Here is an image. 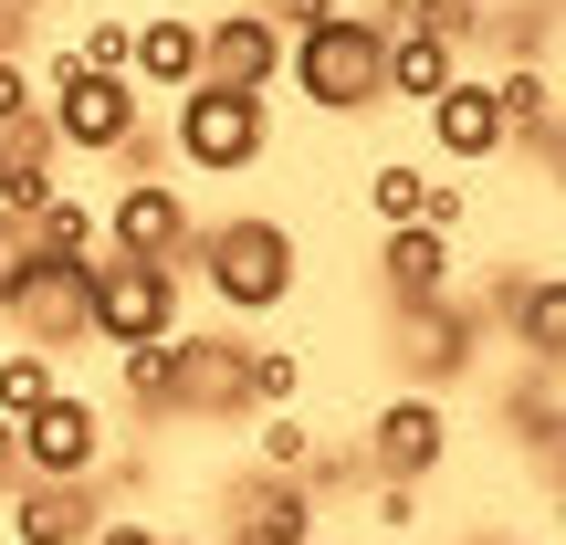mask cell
Here are the masks:
<instances>
[{
	"label": "cell",
	"instance_id": "d4e9b609",
	"mask_svg": "<svg viewBox=\"0 0 566 545\" xmlns=\"http://www.w3.org/2000/svg\"><path fill=\"white\" fill-rule=\"evenodd\" d=\"M294 388H304L294 346H252V420H263V409H294Z\"/></svg>",
	"mask_w": 566,
	"mask_h": 545
},
{
	"label": "cell",
	"instance_id": "4316f807",
	"mask_svg": "<svg viewBox=\"0 0 566 545\" xmlns=\"http://www.w3.org/2000/svg\"><path fill=\"white\" fill-rule=\"evenodd\" d=\"M32 116H42V84L21 74V53H11V63H0V137H11V126H32Z\"/></svg>",
	"mask_w": 566,
	"mask_h": 545
},
{
	"label": "cell",
	"instance_id": "f1b7e54d",
	"mask_svg": "<svg viewBox=\"0 0 566 545\" xmlns=\"http://www.w3.org/2000/svg\"><path fill=\"white\" fill-rule=\"evenodd\" d=\"M32 263H42V252H32V231H21L11 210H0V304L21 294V273H32Z\"/></svg>",
	"mask_w": 566,
	"mask_h": 545
},
{
	"label": "cell",
	"instance_id": "ffe728a7",
	"mask_svg": "<svg viewBox=\"0 0 566 545\" xmlns=\"http://www.w3.org/2000/svg\"><path fill=\"white\" fill-rule=\"evenodd\" d=\"M21 231H32V252H42V263H95V252H105V221H95L84 200H53V210H32Z\"/></svg>",
	"mask_w": 566,
	"mask_h": 545
},
{
	"label": "cell",
	"instance_id": "ba28073f",
	"mask_svg": "<svg viewBox=\"0 0 566 545\" xmlns=\"http://www.w3.org/2000/svg\"><path fill=\"white\" fill-rule=\"evenodd\" d=\"M367 21L388 32V95L430 116V105L462 84V42H451V32H430V21H420V0H378Z\"/></svg>",
	"mask_w": 566,
	"mask_h": 545
},
{
	"label": "cell",
	"instance_id": "5bb4252c",
	"mask_svg": "<svg viewBox=\"0 0 566 545\" xmlns=\"http://www.w3.org/2000/svg\"><path fill=\"white\" fill-rule=\"evenodd\" d=\"M430 147H441L451 168H483L493 147H504V105H493V84H483V74H462L441 105H430Z\"/></svg>",
	"mask_w": 566,
	"mask_h": 545
},
{
	"label": "cell",
	"instance_id": "cb8c5ba5",
	"mask_svg": "<svg viewBox=\"0 0 566 545\" xmlns=\"http://www.w3.org/2000/svg\"><path fill=\"white\" fill-rule=\"evenodd\" d=\"M252 451H263V472H273V483H294V472L315 462V441H304V420H294V409H263V420H252Z\"/></svg>",
	"mask_w": 566,
	"mask_h": 545
},
{
	"label": "cell",
	"instance_id": "7c38bea8",
	"mask_svg": "<svg viewBox=\"0 0 566 545\" xmlns=\"http://www.w3.org/2000/svg\"><path fill=\"white\" fill-rule=\"evenodd\" d=\"M105 493L95 483H11V545H95Z\"/></svg>",
	"mask_w": 566,
	"mask_h": 545
},
{
	"label": "cell",
	"instance_id": "8992f818",
	"mask_svg": "<svg viewBox=\"0 0 566 545\" xmlns=\"http://www.w3.org/2000/svg\"><path fill=\"white\" fill-rule=\"evenodd\" d=\"M84 336L95 346H158V336H179V273H158V263H116L105 252L95 263V315H84Z\"/></svg>",
	"mask_w": 566,
	"mask_h": 545
},
{
	"label": "cell",
	"instance_id": "277c9868",
	"mask_svg": "<svg viewBox=\"0 0 566 545\" xmlns=\"http://www.w3.org/2000/svg\"><path fill=\"white\" fill-rule=\"evenodd\" d=\"M0 430H11V472L21 483H95L105 472V409L74 399V388H53L32 420H0Z\"/></svg>",
	"mask_w": 566,
	"mask_h": 545
},
{
	"label": "cell",
	"instance_id": "74e56055",
	"mask_svg": "<svg viewBox=\"0 0 566 545\" xmlns=\"http://www.w3.org/2000/svg\"><path fill=\"white\" fill-rule=\"evenodd\" d=\"M0 21H21V0H0Z\"/></svg>",
	"mask_w": 566,
	"mask_h": 545
},
{
	"label": "cell",
	"instance_id": "1f68e13d",
	"mask_svg": "<svg viewBox=\"0 0 566 545\" xmlns=\"http://www.w3.org/2000/svg\"><path fill=\"white\" fill-rule=\"evenodd\" d=\"M0 504H11V430H0Z\"/></svg>",
	"mask_w": 566,
	"mask_h": 545
},
{
	"label": "cell",
	"instance_id": "30bf717a",
	"mask_svg": "<svg viewBox=\"0 0 566 545\" xmlns=\"http://www.w3.org/2000/svg\"><path fill=\"white\" fill-rule=\"evenodd\" d=\"M0 315H11L21 346H42V357H53V346H74L84 315H95V263H32V273H21V294L0 304Z\"/></svg>",
	"mask_w": 566,
	"mask_h": 545
},
{
	"label": "cell",
	"instance_id": "4dcf8cb0",
	"mask_svg": "<svg viewBox=\"0 0 566 545\" xmlns=\"http://www.w3.org/2000/svg\"><path fill=\"white\" fill-rule=\"evenodd\" d=\"M95 545H168V535H158V525H137V514H105Z\"/></svg>",
	"mask_w": 566,
	"mask_h": 545
},
{
	"label": "cell",
	"instance_id": "e575fe53",
	"mask_svg": "<svg viewBox=\"0 0 566 545\" xmlns=\"http://www.w3.org/2000/svg\"><path fill=\"white\" fill-rule=\"evenodd\" d=\"M556 200H566V147H556Z\"/></svg>",
	"mask_w": 566,
	"mask_h": 545
},
{
	"label": "cell",
	"instance_id": "d6a6232c",
	"mask_svg": "<svg viewBox=\"0 0 566 545\" xmlns=\"http://www.w3.org/2000/svg\"><path fill=\"white\" fill-rule=\"evenodd\" d=\"M11 53H21V21H0V63H11Z\"/></svg>",
	"mask_w": 566,
	"mask_h": 545
},
{
	"label": "cell",
	"instance_id": "52a82bcc",
	"mask_svg": "<svg viewBox=\"0 0 566 545\" xmlns=\"http://www.w3.org/2000/svg\"><path fill=\"white\" fill-rule=\"evenodd\" d=\"M189 242H200V221H189L179 179H126V189H116V210H105V252H116V263H158V273H179Z\"/></svg>",
	"mask_w": 566,
	"mask_h": 545
},
{
	"label": "cell",
	"instance_id": "2e32d148",
	"mask_svg": "<svg viewBox=\"0 0 566 545\" xmlns=\"http://www.w3.org/2000/svg\"><path fill=\"white\" fill-rule=\"evenodd\" d=\"M126 84H137V95H189V84H200V21H179V11L137 21V53H126Z\"/></svg>",
	"mask_w": 566,
	"mask_h": 545
},
{
	"label": "cell",
	"instance_id": "5b68a950",
	"mask_svg": "<svg viewBox=\"0 0 566 545\" xmlns=\"http://www.w3.org/2000/svg\"><path fill=\"white\" fill-rule=\"evenodd\" d=\"M263 147H273L263 95H231V84H189L179 95V158L200 168V179H242Z\"/></svg>",
	"mask_w": 566,
	"mask_h": 545
},
{
	"label": "cell",
	"instance_id": "f35d334b",
	"mask_svg": "<svg viewBox=\"0 0 566 545\" xmlns=\"http://www.w3.org/2000/svg\"><path fill=\"white\" fill-rule=\"evenodd\" d=\"M304 545H325V535H304Z\"/></svg>",
	"mask_w": 566,
	"mask_h": 545
},
{
	"label": "cell",
	"instance_id": "8d00e7d4",
	"mask_svg": "<svg viewBox=\"0 0 566 545\" xmlns=\"http://www.w3.org/2000/svg\"><path fill=\"white\" fill-rule=\"evenodd\" d=\"M0 179H11V137H0Z\"/></svg>",
	"mask_w": 566,
	"mask_h": 545
},
{
	"label": "cell",
	"instance_id": "7402d4cb",
	"mask_svg": "<svg viewBox=\"0 0 566 545\" xmlns=\"http://www.w3.org/2000/svg\"><path fill=\"white\" fill-rule=\"evenodd\" d=\"M126 399H137V409H179V336L126 346Z\"/></svg>",
	"mask_w": 566,
	"mask_h": 545
},
{
	"label": "cell",
	"instance_id": "9a60e30c",
	"mask_svg": "<svg viewBox=\"0 0 566 545\" xmlns=\"http://www.w3.org/2000/svg\"><path fill=\"white\" fill-rule=\"evenodd\" d=\"M179 409H252V346L179 336Z\"/></svg>",
	"mask_w": 566,
	"mask_h": 545
},
{
	"label": "cell",
	"instance_id": "44dd1931",
	"mask_svg": "<svg viewBox=\"0 0 566 545\" xmlns=\"http://www.w3.org/2000/svg\"><path fill=\"white\" fill-rule=\"evenodd\" d=\"M420 200H430V168L420 158H378V168H367V210H378L388 231L420 221Z\"/></svg>",
	"mask_w": 566,
	"mask_h": 545
},
{
	"label": "cell",
	"instance_id": "83f0119b",
	"mask_svg": "<svg viewBox=\"0 0 566 545\" xmlns=\"http://www.w3.org/2000/svg\"><path fill=\"white\" fill-rule=\"evenodd\" d=\"M462 221H472V189H462V179H430V200H420V231H441V242H451Z\"/></svg>",
	"mask_w": 566,
	"mask_h": 545
},
{
	"label": "cell",
	"instance_id": "836d02e7",
	"mask_svg": "<svg viewBox=\"0 0 566 545\" xmlns=\"http://www.w3.org/2000/svg\"><path fill=\"white\" fill-rule=\"evenodd\" d=\"M556 545H566V483H556Z\"/></svg>",
	"mask_w": 566,
	"mask_h": 545
},
{
	"label": "cell",
	"instance_id": "9c48e42d",
	"mask_svg": "<svg viewBox=\"0 0 566 545\" xmlns=\"http://www.w3.org/2000/svg\"><path fill=\"white\" fill-rule=\"evenodd\" d=\"M367 462H378L388 483H420V472H441V462H451V409L430 399V388L378 399V420H367Z\"/></svg>",
	"mask_w": 566,
	"mask_h": 545
},
{
	"label": "cell",
	"instance_id": "603a6c76",
	"mask_svg": "<svg viewBox=\"0 0 566 545\" xmlns=\"http://www.w3.org/2000/svg\"><path fill=\"white\" fill-rule=\"evenodd\" d=\"M53 357H42V346H11V357H0V420H32L42 399H53Z\"/></svg>",
	"mask_w": 566,
	"mask_h": 545
},
{
	"label": "cell",
	"instance_id": "d590c367",
	"mask_svg": "<svg viewBox=\"0 0 566 545\" xmlns=\"http://www.w3.org/2000/svg\"><path fill=\"white\" fill-rule=\"evenodd\" d=\"M546 84H556V105H566V63H556V74H546Z\"/></svg>",
	"mask_w": 566,
	"mask_h": 545
},
{
	"label": "cell",
	"instance_id": "e0dca14e",
	"mask_svg": "<svg viewBox=\"0 0 566 545\" xmlns=\"http://www.w3.org/2000/svg\"><path fill=\"white\" fill-rule=\"evenodd\" d=\"M504 315H514V346L535 367H566V273H504Z\"/></svg>",
	"mask_w": 566,
	"mask_h": 545
},
{
	"label": "cell",
	"instance_id": "8fae6325",
	"mask_svg": "<svg viewBox=\"0 0 566 545\" xmlns=\"http://www.w3.org/2000/svg\"><path fill=\"white\" fill-rule=\"evenodd\" d=\"M283 74V32L263 11H221L200 21V84H231V95H273Z\"/></svg>",
	"mask_w": 566,
	"mask_h": 545
},
{
	"label": "cell",
	"instance_id": "ac0fdd59",
	"mask_svg": "<svg viewBox=\"0 0 566 545\" xmlns=\"http://www.w3.org/2000/svg\"><path fill=\"white\" fill-rule=\"evenodd\" d=\"M420 378H462L472 367V315L462 304H430V315H409V346H399Z\"/></svg>",
	"mask_w": 566,
	"mask_h": 545
},
{
	"label": "cell",
	"instance_id": "7a4b0ae2",
	"mask_svg": "<svg viewBox=\"0 0 566 545\" xmlns=\"http://www.w3.org/2000/svg\"><path fill=\"white\" fill-rule=\"evenodd\" d=\"M42 126H53V147H84V158H126L147 126V95L126 74H84L74 42H63L53 63H42Z\"/></svg>",
	"mask_w": 566,
	"mask_h": 545
},
{
	"label": "cell",
	"instance_id": "4fadbf2b",
	"mask_svg": "<svg viewBox=\"0 0 566 545\" xmlns=\"http://www.w3.org/2000/svg\"><path fill=\"white\" fill-rule=\"evenodd\" d=\"M378 294L399 304V315H430V304H451V242L441 231H388L378 242Z\"/></svg>",
	"mask_w": 566,
	"mask_h": 545
},
{
	"label": "cell",
	"instance_id": "d6986e66",
	"mask_svg": "<svg viewBox=\"0 0 566 545\" xmlns=\"http://www.w3.org/2000/svg\"><path fill=\"white\" fill-rule=\"evenodd\" d=\"M242 535L252 545H304V535H315V493H304V483H252L242 493Z\"/></svg>",
	"mask_w": 566,
	"mask_h": 545
},
{
	"label": "cell",
	"instance_id": "3957f363",
	"mask_svg": "<svg viewBox=\"0 0 566 545\" xmlns=\"http://www.w3.org/2000/svg\"><path fill=\"white\" fill-rule=\"evenodd\" d=\"M200 273H210V294L231 304V315H273L283 294H294V231L283 221H263V210H242V221H221V231H200Z\"/></svg>",
	"mask_w": 566,
	"mask_h": 545
},
{
	"label": "cell",
	"instance_id": "484cf974",
	"mask_svg": "<svg viewBox=\"0 0 566 545\" xmlns=\"http://www.w3.org/2000/svg\"><path fill=\"white\" fill-rule=\"evenodd\" d=\"M126 53H137V21H116V11H95V21H84V42H74L84 74H126Z\"/></svg>",
	"mask_w": 566,
	"mask_h": 545
},
{
	"label": "cell",
	"instance_id": "f546056e",
	"mask_svg": "<svg viewBox=\"0 0 566 545\" xmlns=\"http://www.w3.org/2000/svg\"><path fill=\"white\" fill-rule=\"evenodd\" d=\"M252 11H263L273 32H315V21H336L346 0H252Z\"/></svg>",
	"mask_w": 566,
	"mask_h": 545
},
{
	"label": "cell",
	"instance_id": "6da1fadb",
	"mask_svg": "<svg viewBox=\"0 0 566 545\" xmlns=\"http://www.w3.org/2000/svg\"><path fill=\"white\" fill-rule=\"evenodd\" d=\"M283 63H294L304 105H325V116H367V105H388V32L367 11H336V21H315V32H294Z\"/></svg>",
	"mask_w": 566,
	"mask_h": 545
}]
</instances>
